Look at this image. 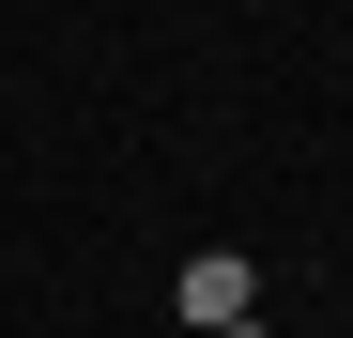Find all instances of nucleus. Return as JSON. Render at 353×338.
<instances>
[{"instance_id":"f257e3e1","label":"nucleus","mask_w":353,"mask_h":338,"mask_svg":"<svg viewBox=\"0 0 353 338\" xmlns=\"http://www.w3.org/2000/svg\"><path fill=\"white\" fill-rule=\"evenodd\" d=\"M246 308H261V261H246V246H200V261H185V323L215 338V323H246Z\"/></svg>"},{"instance_id":"f03ea898","label":"nucleus","mask_w":353,"mask_h":338,"mask_svg":"<svg viewBox=\"0 0 353 338\" xmlns=\"http://www.w3.org/2000/svg\"><path fill=\"white\" fill-rule=\"evenodd\" d=\"M215 338H276V323H261V308H246V323H215Z\"/></svg>"}]
</instances>
